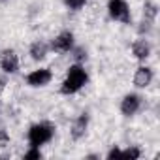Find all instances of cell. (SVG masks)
I'll use <instances>...</instances> for the list:
<instances>
[{
  "instance_id": "277c9868",
  "label": "cell",
  "mask_w": 160,
  "mask_h": 160,
  "mask_svg": "<svg viewBox=\"0 0 160 160\" xmlns=\"http://www.w3.org/2000/svg\"><path fill=\"white\" fill-rule=\"evenodd\" d=\"M51 79H53V72L49 68H38V70H32L30 73H27L25 81L32 89H42L51 83Z\"/></svg>"
},
{
  "instance_id": "d6986e66",
  "label": "cell",
  "mask_w": 160,
  "mask_h": 160,
  "mask_svg": "<svg viewBox=\"0 0 160 160\" xmlns=\"http://www.w3.org/2000/svg\"><path fill=\"white\" fill-rule=\"evenodd\" d=\"M6 89V77H2V75H0V92H2Z\"/></svg>"
},
{
  "instance_id": "4fadbf2b",
  "label": "cell",
  "mask_w": 160,
  "mask_h": 160,
  "mask_svg": "<svg viewBox=\"0 0 160 160\" xmlns=\"http://www.w3.org/2000/svg\"><path fill=\"white\" fill-rule=\"evenodd\" d=\"M141 156V149L139 147H128L124 151H121V158H130V160H138Z\"/></svg>"
},
{
  "instance_id": "9c48e42d",
  "label": "cell",
  "mask_w": 160,
  "mask_h": 160,
  "mask_svg": "<svg viewBox=\"0 0 160 160\" xmlns=\"http://www.w3.org/2000/svg\"><path fill=\"white\" fill-rule=\"evenodd\" d=\"M152 79H154V72L152 68L149 66H139L134 73V85L138 89H147L151 83H152Z\"/></svg>"
},
{
  "instance_id": "52a82bcc",
  "label": "cell",
  "mask_w": 160,
  "mask_h": 160,
  "mask_svg": "<svg viewBox=\"0 0 160 160\" xmlns=\"http://www.w3.org/2000/svg\"><path fill=\"white\" fill-rule=\"evenodd\" d=\"M141 108V96L136 92H128L121 100V113L124 117H134Z\"/></svg>"
},
{
  "instance_id": "5b68a950",
  "label": "cell",
  "mask_w": 160,
  "mask_h": 160,
  "mask_svg": "<svg viewBox=\"0 0 160 160\" xmlns=\"http://www.w3.org/2000/svg\"><path fill=\"white\" fill-rule=\"evenodd\" d=\"M73 47H75V36L70 30H62L51 42V49L57 51V53H70Z\"/></svg>"
},
{
  "instance_id": "30bf717a",
  "label": "cell",
  "mask_w": 160,
  "mask_h": 160,
  "mask_svg": "<svg viewBox=\"0 0 160 160\" xmlns=\"http://www.w3.org/2000/svg\"><path fill=\"white\" fill-rule=\"evenodd\" d=\"M151 51H152V47H151L149 40H145V38H138L132 43V55L138 60H147L151 57Z\"/></svg>"
},
{
  "instance_id": "6da1fadb",
  "label": "cell",
  "mask_w": 160,
  "mask_h": 160,
  "mask_svg": "<svg viewBox=\"0 0 160 160\" xmlns=\"http://www.w3.org/2000/svg\"><path fill=\"white\" fill-rule=\"evenodd\" d=\"M87 83H89V73H87L85 66L79 64V62H73L68 68V72H66L64 81L60 83V94H64V96L75 94V92L81 91Z\"/></svg>"
},
{
  "instance_id": "8fae6325",
  "label": "cell",
  "mask_w": 160,
  "mask_h": 160,
  "mask_svg": "<svg viewBox=\"0 0 160 160\" xmlns=\"http://www.w3.org/2000/svg\"><path fill=\"white\" fill-rule=\"evenodd\" d=\"M47 53H49V45H47L45 42H42V40H36V42L30 45V49H28L30 58H32V60H36V62L43 60V58L47 57Z\"/></svg>"
},
{
  "instance_id": "5bb4252c",
  "label": "cell",
  "mask_w": 160,
  "mask_h": 160,
  "mask_svg": "<svg viewBox=\"0 0 160 160\" xmlns=\"http://www.w3.org/2000/svg\"><path fill=\"white\" fill-rule=\"evenodd\" d=\"M23 158H25V160H40V158H42V151H40V147H30V149L25 152Z\"/></svg>"
},
{
  "instance_id": "ba28073f",
  "label": "cell",
  "mask_w": 160,
  "mask_h": 160,
  "mask_svg": "<svg viewBox=\"0 0 160 160\" xmlns=\"http://www.w3.org/2000/svg\"><path fill=\"white\" fill-rule=\"evenodd\" d=\"M89 121H91L89 113H81V115H77V117L73 119L72 128H70V136H72V139H75V141H77V139L85 138L87 128H89Z\"/></svg>"
},
{
  "instance_id": "7a4b0ae2",
  "label": "cell",
  "mask_w": 160,
  "mask_h": 160,
  "mask_svg": "<svg viewBox=\"0 0 160 160\" xmlns=\"http://www.w3.org/2000/svg\"><path fill=\"white\" fill-rule=\"evenodd\" d=\"M55 136V126L51 122H36L28 128V134H27V139H28V145L30 147H42L45 143H49Z\"/></svg>"
},
{
  "instance_id": "9a60e30c",
  "label": "cell",
  "mask_w": 160,
  "mask_h": 160,
  "mask_svg": "<svg viewBox=\"0 0 160 160\" xmlns=\"http://www.w3.org/2000/svg\"><path fill=\"white\" fill-rule=\"evenodd\" d=\"M70 53H73V60H75V62H79V64H81L83 60H87V51H85V49H81V47H73Z\"/></svg>"
},
{
  "instance_id": "7c38bea8",
  "label": "cell",
  "mask_w": 160,
  "mask_h": 160,
  "mask_svg": "<svg viewBox=\"0 0 160 160\" xmlns=\"http://www.w3.org/2000/svg\"><path fill=\"white\" fill-rule=\"evenodd\" d=\"M156 15H158L156 4H152V2H145V6H143V19H145L147 23H152V21L156 19Z\"/></svg>"
},
{
  "instance_id": "8992f818",
  "label": "cell",
  "mask_w": 160,
  "mask_h": 160,
  "mask_svg": "<svg viewBox=\"0 0 160 160\" xmlns=\"http://www.w3.org/2000/svg\"><path fill=\"white\" fill-rule=\"evenodd\" d=\"M0 68L8 75H13V73L19 72V57L13 49H4L2 51V55H0Z\"/></svg>"
},
{
  "instance_id": "e0dca14e",
  "label": "cell",
  "mask_w": 160,
  "mask_h": 160,
  "mask_svg": "<svg viewBox=\"0 0 160 160\" xmlns=\"http://www.w3.org/2000/svg\"><path fill=\"white\" fill-rule=\"evenodd\" d=\"M10 134L6 132V130H0V149H6L8 145H10Z\"/></svg>"
},
{
  "instance_id": "3957f363",
  "label": "cell",
  "mask_w": 160,
  "mask_h": 160,
  "mask_svg": "<svg viewBox=\"0 0 160 160\" xmlns=\"http://www.w3.org/2000/svg\"><path fill=\"white\" fill-rule=\"evenodd\" d=\"M108 13L111 19H115L122 25L132 23V13H130V6L126 0H108Z\"/></svg>"
},
{
  "instance_id": "ac0fdd59",
  "label": "cell",
  "mask_w": 160,
  "mask_h": 160,
  "mask_svg": "<svg viewBox=\"0 0 160 160\" xmlns=\"http://www.w3.org/2000/svg\"><path fill=\"white\" fill-rule=\"evenodd\" d=\"M106 156H108L109 160H111V158H121V149H119V147H113V149H111Z\"/></svg>"
},
{
  "instance_id": "2e32d148",
  "label": "cell",
  "mask_w": 160,
  "mask_h": 160,
  "mask_svg": "<svg viewBox=\"0 0 160 160\" xmlns=\"http://www.w3.org/2000/svg\"><path fill=\"white\" fill-rule=\"evenodd\" d=\"M87 2H89V0H64L66 8H70V10H81Z\"/></svg>"
}]
</instances>
